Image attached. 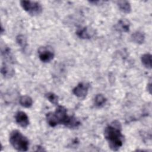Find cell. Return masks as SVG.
<instances>
[{
	"instance_id": "cell-1",
	"label": "cell",
	"mask_w": 152,
	"mask_h": 152,
	"mask_svg": "<svg viewBox=\"0 0 152 152\" xmlns=\"http://www.w3.org/2000/svg\"><path fill=\"white\" fill-rule=\"evenodd\" d=\"M48 124L52 127L62 124L67 128L74 129L81 124L79 120L74 116L67 115L66 109L61 105H58L55 112H48L46 115Z\"/></svg>"
},
{
	"instance_id": "cell-2",
	"label": "cell",
	"mask_w": 152,
	"mask_h": 152,
	"mask_svg": "<svg viewBox=\"0 0 152 152\" xmlns=\"http://www.w3.org/2000/svg\"><path fill=\"white\" fill-rule=\"evenodd\" d=\"M104 136L110 148L113 151H118L122 146L124 141L120 122L115 120L110 123L104 129Z\"/></svg>"
},
{
	"instance_id": "cell-3",
	"label": "cell",
	"mask_w": 152,
	"mask_h": 152,
	"mask_svg": "<svg viewBox=\"0 0 152 152\" xmlns=\"http://www.w3.org/2000/svg\"><path fill=\"white\" fill-rule=\"evenodd\" d=\"M10 142L13 148L17 151H26L28 150V140L18 130H14L10 133Z\"/></svg>"
},
{
	"instance_id": "cell-4",
	"label": "cell",
	"mask_w": 152,
	"mask_h": 152,
	"mask_svg": "<svg viewBox=\"0 0 152 152\" xmlns=\"http://www.w3.org/2000/svg\"><path fill=\"white\" fill-rule=\"evenodd\" d=\"M20 5L24 11L31 15H37L42 12L41 4L36 1H21Z\"/></svg>"
},
{
	"instance_id": "cell-5",
	"label": "cell",
	"mask_w": 152,
	"mask_h": 152,
	"mask_svg": "<svg viewBox=\"0 0 152 152\" xmlns=\"http://www.w3.org/2000/svg\"><path fill=\"white\" fill-rule=\"evenodd\" d=\"M38 55L40 60L45 63L49 62L54 58V51L49 46H42L38 49Z\"/></svg>"
},
{
	"instance_id": "cell-6",
	"label": "cell",
	"mask_w": 152,
	"mask_h": 152,
	"mask_svg": "<svg viewBox=\"0 0 152 152\" xmlns=\"http://www.w3.org/2000/svg\"><path fill=\"white\" fill-rule=\"evenodd\" d=\"M89 87L90 84L88 83L81 82L74 88L72 90V93L77 97L81 99H84L87 95Z\"/></svg>"
},
{
	"instance_id": "cell-7",
	"label": "cell",
	"mask_w": 152,
	"mask_h": 152,
	"mask_svg": "<svg viewBox=\"0 0 152 152\" xmlns=\"http://www.w3.org/2000/svg\"><path fill=\"white\" fill-rule=\"evenodd\" d=\"M15 121L18 125L23 128H26L29 125V119L27 114L23 111H18L15 116Z\"/></svg>"
},
{
	"instance_id": "cell-8",
	"label": "cell",
	"mask_w": 152,
	"mask_h": 152,
	"mask_svg": "<svg viewBox=\"0 0 152 152\" xmlns=\"http://www.w3.org/2000/svg\"><path fill=\"white\" fill-rule=\"evenodd\" d=\"M1 55L3 59L8 62L14 64L15 58L11 52V49L8 46L5 45L4 46H1Z\"/></svg>"
},
{
	"instance_id": "cell-9",
	"label": "cell",
	"mask_w": 152,
	"mask_h": 152,
	"mask_svg": "<svg viewBox=\"0 0 152 152\" xmlns=\"http://www.w3.org/2000/svg\"><path fill=\"white\" fill-rule=\"evenodd\" d=\"M94 31L87 27L78 28L76 31V34L82 39H89L94 35Z\"/></svg>"
},
{
	"instance_id": "cell-10",
	"label": "cell",
	"mask_w": 152,
	"mask_h": 152,
	"mask_svg": "<svg viewBox=\"0 0 152 152\" xmlns=\"http://www.w3.org/2000/svg\"><path fill=\"white\" fill-rule=\"evenodd\" d=\"M115 28L117 30L122 32H128L130 28V23L126 19H121L115 26Z\"/></svg>"
},
{
	"instance_id": "cell-11",
	"label": "cell",
	"mask_w": 152,
	"mask_h": 152,
	"mask_svg": "<svg viewBox=\"0 0 152 152\" xmlns=\"http://www.w3.org/2000/svg\"><path fill=\"white\" fill-rule=\"evenodd\" d=\"M1 72L3 77L5 78H11L15 74L14 69L5 64H3L2 65L1 68Z\"/></svg>"
},
{
	"instance_id": "cell-12",
	"label": "cell",
	"mask_w": 152,
	"mask_h": 152,
	"mask_svg": "<svg viewBox=\"0 0 152 152\" xmlns=\"http://www.w3.org/2000/svg\"><path fill=\"white\" fill-rule=\"evenodd\" d=\"M131 40L132 42L135 43L142 44L144 42L145 35L142 32L140 31H137L131 34Z\"/></svg>"
},
{
	"instance_id": "cell-13",
	"label": "cell",
	"mask_w": 152,
	"mask_h": 152,
	"mask_svg": "<svg viewBox=\"0 0 152 152\" xmlns=\"http://www.w3.org/2000/svg\"><path fill=\"white\" fill-rule=\"evenodd\" d=\"M116 3L118 8L122 12L128 14L131 11V6L128 1H118Z\"/></svg>"
},
{
	"instance_id": "cell-14",
	"label": "cell",
	"mask_w": 152,
	"mask_h": 152,
	"mask_svg": "<svg viewBox=\"0 0 152 152\" xmlns=\"http://www.w3.org/2000/svg\"><path fill=\"white\" fill-rule=\"evenodd\" d=\"M107 101L106 98L102 94H97L94 99V104L97 107H103Z\"/></svg>"
},
{
	"instance_id": "cell-15",
	"label": "cell",
	"mask_w": 152,
	"mask_h": 152,
	"mask_svg": "<svg viewBox=\"0 0 152 152\" xmlns=\"http://www.w3.org/2000/svg\"><path fill=\"white\" fill-rule=\"evenodd\" d=\"M20 104L26 108L30 107L33 104V100L28 96H23L20 98Z\"/></svg>"
},
{
	"instance_id": "cell-16",
	"label": "cell",
	"mask_w": 152,
	"mask_h": 152,
	"mask_svg": "<svg viewBox=\"0 0 152 152\" xmlns=\"http://www.w3.org/2000/svg\"><path fill=\"white\" fill-rule=\"evenodd\" d=\"M141 61L142 65L147 69L151 68V55L150 53H145L141 56Z\"/></svg>"
},
{
	"instance_id": "cell-17",
	"label": "cell",
	"mask_w": 152,
	"mask_h": 152,
	"mask_svg": "<svg viewBox=\"0 0 152 152\" xmlns=\"http://www.w3.org/2000/svg\"><path fill=\"white\" fill-rule=\"evenodd\" d=\"M16 42L22 49H24L27 46V38L23 34H18L16 37Z\"/></svg>"
},
{
	"instance_id": "cell-18",
	"label": "cell",
	"mask_w": 152,
	"mask_h": 152,
	"mask_svg": "<svg viewBox=\"0 0 152 152\" xmlns=\"http://www.w3.org/2000/svg\"><path fill=\"white\" fill-rule=\"evenodd\" d=\"M45 97L51 103H52L54 105H58V97L56 94L52 92H49L45 94Z\"/></svg>"
},
{
	"instance_id": "cell-19",
	"label": "cell",
	"mask_w": 152,
	"mask_h": 152,
	"mask_svg": "<svg viewBox=\"0 0 152 152\" xmlns=\"http://www.w3.org/2000/svg\"><path fill=\"white\" fill-rule=\"evenodd\" d=\"M89 2L92 4H93V5H101L103 3H104V1H89Z\"/></svg>"
},
{
	"instance_id": "cell-20",
	"label": "cell",
	"mask_w": 152,
	"mask_h": 152,
	"mask_svg": "<svg viewBox=\"0 0 152 152\" xmlns=\"http://www.w3.org/2000/svg\"><path fill=\"white\" fill-rule=\"evenodd\" d=\"M36 149L35 150V151H46L42 147L40 146V145H37L36 147Z\"/></svg>"
},
{
	"instance_id": "cell-21",
	"label": "cell",
	"mask_w": 152,
	"mask_h": 152,
	"mask_svg": "<svg viewBox=\"0 0 152 152\" xmlns=\"http://www.w3.org/2000/svg\"><path fill=\"white\" fill-rule=\"evenodd\" d=\"M151 84L150 83L147 85V90L150 92V93H151Z\"/></svg>"
}]
</instances>
